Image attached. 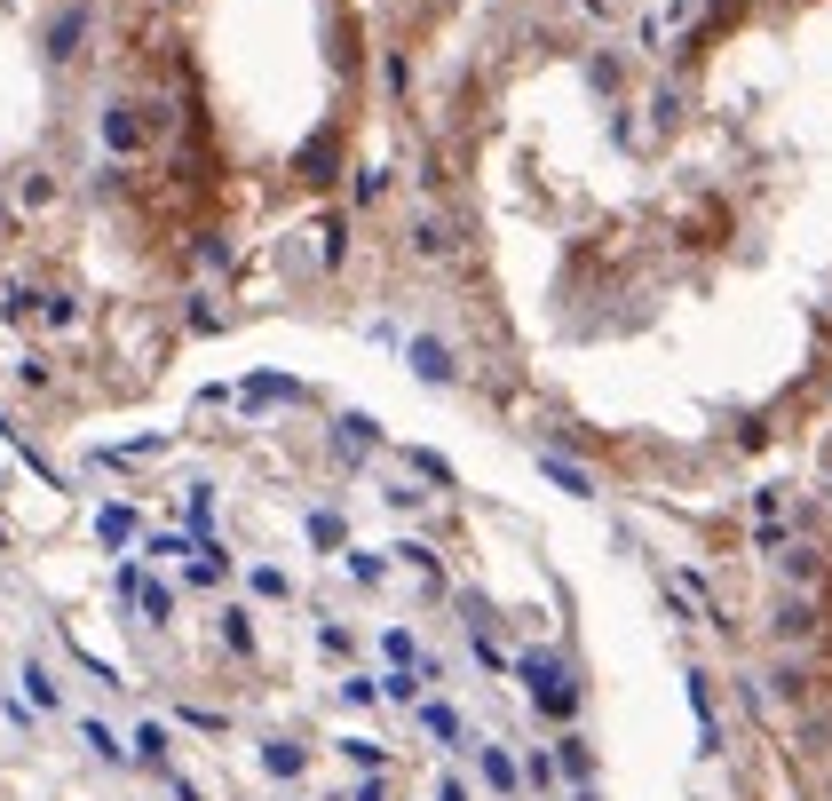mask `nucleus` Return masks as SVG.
Wrapping results in <instances>:
<instances>
[{
    "label": "nucleus",
    "instance_id": "ddd939ff",
    "mask_svg": "<svg viewBox=\"0 0 832 801\" xmlns=\"http://www.w3.org/2000/svg\"><path fill=\"white\" fill-rule=\"evenodd\" d=\"M484 778H492V786H500V794H516V762H508V754H500V746H484Z\"/></svg>",
    "mask_w": 832,
    "mask_h": 801
},
{
    "label": "nucleus",
    "instance_id": "7ed1b4c3",
    "mask_svg": "<svg viewBox=\"0 0 832 801\" xmlns=\"http://www.w3.org/2000/svg\"><path fill=\"white\" fill-rule=\"evenodd\" d=\"M104 143L111 151H143V104H111L104 112Z\"/></svg>",
    "mask_w": 832,
    "mask_h": 801
},
{
    "label": "nucleus",
    "instance_id": "f03ea898",
    "mask_svg": "<svg viewBox=\"0 0 832 801\" xmlns=\"http://www.w3.org/2000/svg\"><path fill=\"white\" fill-rule=\"evenodd\" d=\"M769 635H777V643H809V635H817V603H809V595H785V603L769 611Z\"/></svg>",
    "mask_w": 832,
    "mask_h": 801
},
{
    "label": "nucleus",
    "instance_id": "f3484780",
    "mask_svg": "<svg viewBox=\"0 0 832 801\" xmlns=\"http://www.w3.org/2000/svg\"><path fill=\"white\" fill-rule=\"evenodd\" d=\"M428 730H436V738L452 746V738H460V714H452V706H428Z\"/></svg>",
    "mask_w": 832,
    "mask_h": 801
},
{
    "label": "nucleus",
    "instance_id": "9d476101",
    "mask_svg": "<svg viewBox=\"0 0 832 801\" xmlns=\"http://www.w3.org/2000/svg\"><path fill=\"white\" fill-rule=\"evenodd\" d=\"M80 738H88V746H96V762H111V770H119V762H127V746H119V738H111L104 722H80Z\"/></svg>",
    "mask_w": 832,
    "mask_h": 801
},
{
    "label": "nucleus",
    "instance_id": "dca6fc26",
    "mask_svg": "<svg viewBox=\"0 0 832 801\" xmlns=\"http://www.w3.org/2000/svg\"><path fill=\"white\" fill-rule=\"evenodd\" d=\"M0 310H8V318H16V326H24V318H32V310H40V294H24V286H8V302H0Z\"/></svg>",
    "mask_w": 832,
    "mask_h": 801
},
{
    "label": "nucleus",
    "instance_id": "423d86ee",
    "mask_svg": "<svg viewBox=\"0 0 832 801\" xmlns=\"http://www.w3.org/2000/svg\"><path fill=\"white\" fill-rule=\"evenodd\" d=\"M262 770H270V778H302V746L270 738V746H262Z\"/></svg>",
    "mask_w": 832,
    "mask_h": 801
},
{
    "label": "nucleus",
    "instance_id": "4468645a",
    "mask_svg": "<svg viewBox=\"0 0 832 801\" xmlns=\"http://www.w3.org/2000/svg\"><path fill=\"white\" fill-rule=\"evenodd\" d=\"M785 579L809 587V579H817V548H785Z\"/></svg>",
    "mask_w": 832,
    "mask_h": 801
},
{
    "label": "nucleus",
    "instance_id": "0eeeda50",
    "mask_svg": "<svg viewBox=\"0 0 832 801\" xmlns=\"http://www.w3.org/2000/svg\"><path fill=\"white\" fill-rule=\"evenodd\" d=\"M135 603H143V619H151V627H167V611H175V595H167L159 579H151V587L135 579Z\"/></svg>",
    "mask_w": 832,
    "mask_h": 801
},
{
    "label": "nucleus",
    "instance_id": "20e7f679",
    "mask_svg": "<svg viewBox=\"0 0 832 801\" xmlns=\"http://www.w3.org/2000/svg\"><path fill=\"white\" fill-rule=\"evenodd\" d=\"M80 32H88V8H64L56 16V32H48V56L64 64V56H80Z\"/></svg>",
    "mask_w": 832,
    "mask_h": 801
},
{
    "label": "nucleus",
    "instance_id": "f257e3e1",
    "mask_svg": "<svg viewBox=\"0 0 832 801\" xmlns=\"http://www.w3.org/2000/svg\"><path fill=\"white\" fill-rule=\"evenodd\" d=\"M523 683H531V698H539L547 714H571V706H579V690L563 683V667H555V659H523Z\"/></svg>",
    "mask_w": 832,
    "mask_h": 801
},
{
    "label": "nucleus",
    "instance_id": "f8f14e48",
    "mask_svg": "<svg viewBox=\"0 0 832 801\" xmlns=\"http://www.w3.org/2000/svg\"><path fill=\"white\" fill-rule=\"evenodd\" d=\"M222 643H230V651H238V659H246V651H254V627H246V611H222Z\"/></svg>",
    "mask_w": 832,
    "mask_h": 801
},
{
    "label": "nucleus",
    "instance_id": "1a4fd4ad",
    "mask_svg": "<svg viewBox=\"0 0 832 801\" xmlns=\"http://www.w3.org/2000/svg\"><path fill=\"white\" fill-rule=\"evenodd\" d=\"M555 770L587 786V770H595V762H587V738H563V746H555Z\"/></svg>",
    "mask_w": 832,
    "mask_h": 801
},
{
    "label": "nucleus",
    "instance_id": "39448f33",
    "mask_svg": "<svg viewBox=\"0 0 832 801\" xmlns=\"http://www.w3.org/2000/svg\"><path fill=\"white\" fill-rule=\"evenodd\" d=\"M16 683L32 690V706H64V690H56V675H48L40 659H24V675H16Z\"/></svg>",
    "mask_w": 832,
    "mask_h": 801
},
{
    "label": "nucleus",
    "instance_id": "9b49d317",
    "mask_svg": "<svg viewBox=\"0 0 832 801\" xmlns=\"http://www.w3.org/2000/svg\"><path fill=\"white\" fill-rule=\"evenodd\" d=\"M413 365H420V381H452V357L436 342H413Z\"/></svg>",
    "mask_w": 832,
    "mask_h": 801
},
{
    "label": "nucleus",
    "instance_id": "6e6552de",
    "mask_svg": "<svg viewBox=\"0 0 832 801\" xmlns=\"http://www.w3.org/2000/svg\"><path fill=\"white\" fill-rule=\"evenodd\" d=\"M135 762L167 770V730H159V722H143V730H135Z\"/></svg>",
    "mask_w": 832,
    "mask_h": 801
},
{
    "label": "nucleus",
    "instance_id": "2eb2a0df",
    "mask_svg": "<svg viewBox=\"0 0 832 801\" xmlns=\"http://www.w3.org/2000/svg\"><path fill=\"white\" fill-rule=\"evenodd\" d=\"M769 683H777V698H793V706H801V698H809V675H801V667H777V675H769Z\"/></svg>",
    "mask_w": 832,
    "mask_h": 801
},
{
    "label": "nucleus",
    "instance_id": "a211bd4d",
    "mask_svg": "<svg viewBox=\"0 0 832 801\" xmlns=\"http://www.w3.org/2000/svg\"><path fill=\"white\" fill-rule=\"evenodd\" d=\"M341 754H349V762H357V770H381V746H373V738H349V746H341Z\"/></svg>",
    "mask_w": 832,
    "mask_h": 801
},
{
    "label": "nucleus",
    "instance_id": "aec40b11",
    "mask_svg": "<svg viewBox=\"0 0 832 801\" xmlns=\"http://www.w3.org/2000/svg\"><path fill=\"white\" fill-rule=\"evenodd\" d=\"M579 801H603V794H595V786H579Z\"/></svg>",
    "mask_w": 832,
    "mask_h": 801
},
{
    "label": "nucleus",
    "instance_id": "6ab92c4d",
    "mask_svg": "<svg viewBox=\"0 0 832 801\" xmlns=\"http://www.w3.org/2000/svg\"><path fill=\"white\" fill-rule=\"evenodd\" d=\"M436 801H468V786H452V778H444V786H436Z\"/></svg>",
    "mask_w": 832,
    "mask_h": 801
}]
</instances>
